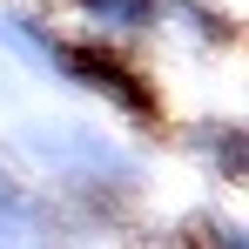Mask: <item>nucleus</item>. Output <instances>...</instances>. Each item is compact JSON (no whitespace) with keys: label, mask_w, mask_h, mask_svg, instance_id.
<instances>
[{"label":"nucleus","mask_w":249,"mask_h":249,"mask_svg":"<svg viewBox=\"0 0 249 249\" xmlns=\"http://www.w3.org/2000/svg\"><path fill=\"white\" fill-rule=\"evenodd\" d=\"M54 61L74 74L81 88H94V94H108L122 115H135V122H162V94H155V81L135 68V54L128 47H115L108 34H88V41H61L54 47Z\"/></svg>","instance_id":"1"},{"label":"nucleus","mask_w":249,"mask_h":249,"mask_svg":"<svg viewBox=\"0 0 249 249\" xmlns=\"http://www.w3.org/2000/svg\"><path fill=\"white\" fill-rule=\"evenodd\" d=\"M196 148H202L209 162L222 168V175H229V182H236V175H243L249 168V155H243V128H229V122H215V128H202V135H196Z\"/></svg>","instance_id":"2"}]
</instances>
